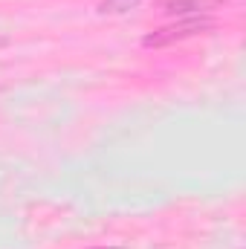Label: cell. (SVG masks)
Wrapping results in <instances>:
<instances>
[{
  "label": "cell",
  "mask_w": 246,
  "mask_h": 249,
  "mask_svg": "<svg viewBox=\"0 0 246 249\" xmlns=\"http://www.w3.org/2000/svg\"><path fill=\"white\" fill-rule=\"evenodd\" d=\"M209 29H211V20L209 18H188V20H180V23H171V26H162V29L151 32L145 38V47H168V44L194 38V35L209 32Z\"/></svg>",
  "instance_id": "6da1fadb"
},
{
  "label": "cell",
  "mask_w": 246,
  "mask_h": 249,
  "mask_svg": "<svg viewBox=\"0 0 246 249\" xmlns=\"http://www.w3.org/2000/svg\"><path fill=\"white\" fill-rule=\"evenodd\" d=\"M223 0H171V3H165V15H177V18H183V15H203V12H209V9H214Z\"/></svg>",
  "instance_id": "7a4b0ae2"
},
{
  "label": "cell",
  "mask_w": 246,
  "mask_h": 249,
  "mask_svg": "<svg viewBox=\"0 0 246 249\" xmlns=\"http://www.w3.org/2000/svg\"><path fill=\"white\" fill-rule=\"evenodd\" d=\"M142 0H102V12H110V15H116V12H127V9H133V6H139Z\"/></svg>",
  "instance_id": "3957f363"
},
{
  "label": "cell",
  "mask_w": 246,
  "mask_h": 249,
  "mask_svg": "<svg viewBox=\"0 0 246 249\" xmlns=\"http://www.w3.org/2000/svg\"><path fill=\"white\" fill-rule=\"evenodd\" d=\"M6 44H9V38H6V35H0V47H6Z\"/></svg>",
  "instance_id": "277c9868"
}]
</instances>
